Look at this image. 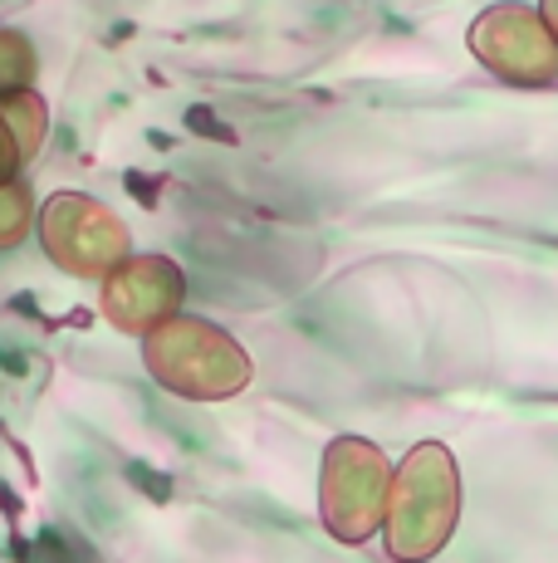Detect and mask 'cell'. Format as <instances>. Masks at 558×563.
<instances>
[{
	"label": "cell",
	"mask_w": 558,
	"mask_h": 563,
	"mask_svg": "<svg viewBox=\"0 0 558 563\" xmlns=\"http://www.w3.org/2000/svg\"><path fill=\"white\" fill-rule=\"evenodd\" d=\"M35 74H40L35 45L15 25H0V99L35 89Z\"/></svg>",
	"instance_id": "ba28073f"
},
{
	"label": "cell",
	"mask_w": 558,
	"mask_h": 563,
	"mask_svg": "<svg viewBox=\"0 0 558 563\" xmlns=\"http://www.w3.org/2000/svg\"><path fill=\"white\" fill-rule=\"evenodd\" d=\"M0 118H5V128L15 133L25 162L40 157V147H45V137H49V108H45V99H40V89H25V93L0 99Z\"/></svg>",
	"instance_id": "52a82bcc"
},
{
	"label": "cell",
	"mask_w": 558,
	"mask_h": 563,
	"mask_svg": "<svg viewBox=\"0 0 558 563\" xmlns=\"http://www.w3.org/2000/svg\"><path fill=\"white\" fill-rule=\"evenodd\" d=\"M388 451L368 437H334L319 465V519L338 544H368L382 529L392 490Z\"/></svg>",
	"instance_id": "3957f363"
},
{
	"label": "cell",
	"mask_w": 558,
	"mask_h": 563,
	"mask_svg": "<svg viewBox=\"0 0 558 563\" xmlns=\"http://www.w3.org/2000/svg\"><path fill=\"white\" fill-rule=\"evenodd\" d=\"M20 167H25V153H20L15 133L5 128V118H0V181H15Z\"/></svg>",
	"instance_id": "30bf717a"
},
{
	"label": "cell",
	"mask_w": 558,
	"mask_h": 563,
	"mask_svg": "<svg viewBox=\"0 0 558 563\" xmlns=\"http://www.w3.org/2000/svg\"><path fill=\"white\" fill-rule=\"evenodd\" d=\"M466 49L476 54L480 69H490L500 84L514 89H549L558 84V40L544 25V15L520 0L480 10L476 25L466 30Z\"/></svg>",
	"instance_id": "5b68a950"
},
{
	"label": "cell",
	"mask_w": 558,
	"mask_h": 563,
	"mask_svg": "<svg viewBox=\"0 0 558 563\" xmlns=\"http://www.w3.org/2000/svg\"><path fill=\"white\" fill-rule=\"evenodd\" d=\"M35 235L45 255L74 279H109L133 255V231L123 225V216L83 191L45 197L35 216Z\"/></svg>",
	"instance_id": "277c9868"
},
{
	"label": "cell",
	"mask_w": 558,
	"mask_h": 563,
	"mask_svg": "<svg viewBox=\"0 0 558 563\" xmlns=\"http://www.w3.org/2000/svg\"><path fill=\"white\" fill-rule=\"evenodd\" d=\"M460 519V465L446 441H416L392 471L388 515V554L397 563H426L436 559L456 534Z\"/></svg>",
	"instance_id": "6da1fadb"
},
{
	"label": "cell",
	"mask_w": 558,
	"mask_h": 563,
	"mask_svg": "<svg viewBox=\"0 0 558 563\" xmlns=\"http://www.w3.org/2000/svg\"><path fill=\"white\" fill-rule=\"evenodd\" d=\"M35 216L40 206L30 197L25 181H0V251H15L30 231H35Z\"/></svg>",
	"instance_id": "9c48e42d"
},
{
	"label": "cell",
	"mask_w": 558,
	"mask_h": 563,
	"mask_svg": "<svg viewBox=\"0 0 558 563\" xmlns=\"http://www.w3.org/2000/svg\"><path fill=\"white\" fill-rule=\"evenodd\" d=\"M539 15H544V25H549L554 40H558V0H539Z\"/></svg>",
	"instance_id": "8fae6325"
},
{
	"label": "cell",
	"mask_w": 558,
	"mask_h": 563,
	"mask_svg": "<svg viewBox=\"0 0 558 563\" xmlns=\"http://www.w3.org/2000/svg\"><path fill=\"white\" fill-rule=\"evenodd\" d=\"M143 367L163 393H177L187 402H231L255 377L241 339L197 313H171L167 323H157L143 339Z\"/></svg>",
	"instance_id": "7a4b0ae2"
},
{
	"label": "cell",
	"mask_w": 558,
	"mask_h": 563,
	"mask_svg": "<svg viewBox=\"0 0 558 563\" xmlns=\"http://www.w3.org/2000/svg\"><path fill=\"white\" fill-rule=\"evenodd\" d=\"M181 299H187V275L167 255H127L99 289L103 319L133 339H147L157 323L181 313Z\"/></svg>",
	"instance_id": "8992f818"
}]
</instances>
